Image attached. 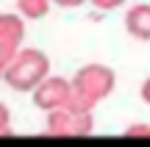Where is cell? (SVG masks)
Returning a JSON list of instances; mask_svg holds the SVG:
<instances>
[{
	"label": "cell",
	"instance_id": "1",
	"mask_svg": "<svg viewBox=\"0 0 150 147\" xmlns=\"http://www.w3.org/2000/svg\"><path fill=\"white\" fill-rule=\"evenodd\" d=\"M114 83H117V75H114L111 67H106V64L81 67L70 78V86H72L70 106L72 108H81V111H92L100 100H106L114 92Z\"/></svg>",
	"mask_w": 150,
	"mask_h": 147
},
{
	"label": "cell",
	"instance_id": "2",
	"mask_svg": "<svg viewBox=\"0 0 150 147\" xmlns=\"http://www.w3.org/2000/svg\"><path fill=\"white\" fill-rule=\"evenodd\" d=\"M47 75H50V58L47 53H42L36 47H22L11 58V64L0 72V78L14 92H33Z\"/></svg>",
	"mask_w": 150,
	"mask_h": 147
},
{
	"label": "cell",
	"instance_id": "3",
	"mask_svg": "<svg viewBox=\"0 0 150 147\" xmlns=\"http://www.w3.org/2000/svg\"><path fill=\"white\" fill-rule=\"evenodd\" d=\"M45 128H47L50 136L78 139V136H89L92 133L95 117H92V111H81V108H72V106H64V108H56L47 114Z\"/></svg>",
	"mask_w": 150,
	"mask_h": 147
},
{
	"label": "cell",
	"instance_id": "4",
	"mask_svg": "<svg viewBox=\"0 0 150 147\" xmlns=\"http://www.w3.org/2000/svg\"><path fill=\"white\" fill-rule=\"evenodd\" d=\"M22 42H25V20L11 11L0 14V72L22 50Z\"/></svg>",
	"mask_w": 150,
	"mask_h": 147
},
{
	"label": "cell",
	"instance_id": "5",
	"mask_svg": "<svg viewBox=\"0 0 150 147\" xmlns=\"http://www.w3.org/2000/svg\"><path fill=\"white\" fill-rule=\"evenodd\" d=\"M70 100H72V86H70V81L61 78V75H47L33 89V103H36V108L47 111V114L56 111V108L70 106Z\"/></svg>",
	"mask_w": 150,
	"mask_h": 147
},
{
	"label": "cell",
	"instance_id": "6",
	"mask_svg": "<svg viewBox=\"0 0 150 147\" xmlns=\"http://www.w3.org/2000/svg\"><path fill=\"white\" fill-rule=\"evenodd\" d=\"M125 31L139 42H150V3H136L125 14Z\"/></svg>",
	"mask_w": 150,
	"mask_h": 147
},
{
	"label": "cell",
	"instance_id": "7",
	"mask_svg": "<svg viewBox=\"0 0 150 147\" xmlns=\"http://www.w3.org/2000/svg\"><path fill=\"white\" fill-rule=\"evenodd\" d=\"M50 0H17V14L22 20H42L50 11Z\"/></svg>",
	"mask_w": 150,
	"mask_h": 147
},
{
	"label": "cell",
	"instance_id": "8",
	"mask_svg": "<svg viewBox=\"0 0 150 147\" xmlns=\"http://www.w3.org/2000/svg\"><path fill=\"white\" fill-rule=\"evenodd\" d=\"M0 136H11V111L6 103H0Z\"/></svg>",
	"mask_w": 150,
	"mask_h": 147
},
{
	"label": "cell",
	"instance_id": "9",
	"mask_svg": "<svg viewBox=\"0 0 150 147\" xmlns=\"http://www.w3.org/2000/svg\"><path fill=\"white\" fill-rule=\"evenodd\" d=\"M125 136H131V139H150V125H142V122L128 125L125 128Z\"/></svg>",
	"mask_w": 150,
	"mask_h": 147
},
{
	"label": "cell",
	"instance_id": "10",
	"mask_svg": "<svg viewBox=\"0 0 150 147\" xmlns=\"http://www.w3.org/2000/svg\"><path fill=\"white\" fill-rule=\"evenodd\" d=\"M95 8H100V11H111V8H120V6L125 3V0H89Z\"/></svg>",
	"mask_w": 150,
	"mask_h": 147
},
{
	"label": "cell",
	"instance_id": "11",
	"mask_svg": "<svg viewBox=\"0 0 150 147\" xmlns=\"http://www.w3.org/2000/svg\"><path fill=\"white\" fill-rule=\"evenodd\" d=\"M50 3H56V6H61V8H78V6H83V3H89V0H50Z\"/></svg>",
	"mask_w": 150,
	"mask_h": 147
},
{
	"label": "cell",
	"instance_id": "12",
	"mask_svg": "<svg viewBox=\"0 0 150 147\" xmlns=\"http://www.w3.org/2000/svg\"><path fill=\"white\" fill-rule=\"evenodd\" d=\"M139 94H142V100H145V103L150 106V78H145V81H142V89H139Z\"/></svg>",
	"mask_w": 150,
	"mask_h": 147
}]
</instances>
